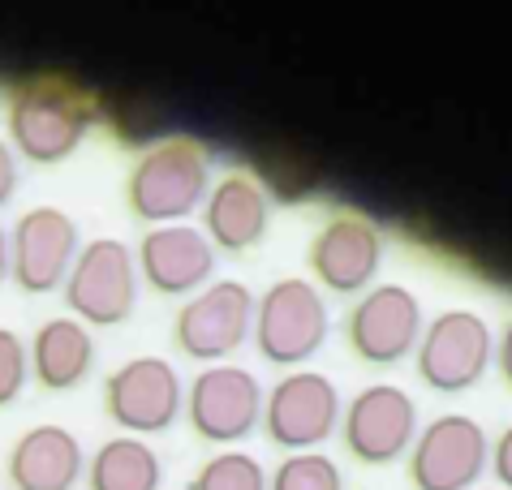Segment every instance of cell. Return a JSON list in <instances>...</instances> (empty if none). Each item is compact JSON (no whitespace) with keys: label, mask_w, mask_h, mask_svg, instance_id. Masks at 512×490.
I'll return each mask as SVG.
<instances>
[{"label":"cell","mask_w":512,"mask_h":490,"mask_svg":"<svg viewBox=\"0 0 512 490\" xmlns=\"http://www.w3.org/2000/svg\"><path fill=\"white\" fill-rule=\"evenodd\" d=\"M95 121V95L65 69H39L9 86L5 129L18 160L35 168L65 164Z\"/></svg>","instance_id":"6da1fadb"},{"label":"cell","mask_w":512,"mask_h":490,"mask_svg":"<svg viewBox=\"0 0 512 490\" xmlns=\"http://www.w3.org/2000/svg\"><path fill=\"white\" fill-rule=\"evenodd\" d=\"M207 190L211 151L190 134H173L138 155V164L125 177V207L138 224L164 228L194 215V207L207 203Z\"/></svg>","instance_id":"7a4b0ae2"},{"label":"cell","mask_w":512,"mask_h":490,"mask_svg":"<svg viewBox=\"0 0 512 490\" xmlns=\"http://www.w3.org/2000/svg\"><path fill=\"white\" fill-rule=\"evenodd\" d=\"M327 331H332L327 297L302 276H284L276 284H267L263 297H254L250 340L267 366L297 370L323 349Z\"/></svg>","instance_id":"3957f363"},{"label":"cell","mask_w":512,"mask_h":490,"mask_svg":"<svg viewBox=\"0 0 512 490\" xmlns=\"http://www.w3.org/2000/svg\"><path fill=\"white\" fill-rule=\"evenodd\" d=\"M61 288L69 319L82 327H121L138 306V267L130 245L117 237L87 241Z\"/></svg>","instance_id":"277c9868"},{"label":"cell","mask_w":512,"mask_h":490,"mask_svg":"<svg viewBox=\"0 0 512 490\" xmlns=\"http://www.w3.org/2000/svg\"><path fill=\"white\" fill-rule=\"evenodd\" d=\"M418 379L439 396H461L487 379L495 362V336L478 310H444L422 327L414 349Z\"/></svg>","instance_id":"5b68a950"},{"label":"cell","mask_w":512,"mask_h":490,"mask_svg":"<svg viewBox=\"0 0 512 490\" xmlns=\"http://www.w3.org/2000/svg\"><path fill=\"white\" fill-rule=\"evenodd\" d=\"M340 392L319 370H289L263 396V435L280 452H319L340 430Z\"/></svg>","instance_id":"8992f818"},{"label":"cell","mask_w":512,"mask_h":490,"mask_svg":"<svg viewBox=\"0 0 512 490\" xmlns=\"http://www.w3.org/2000/svg\"><path fill=\"white\" fill-rule=\"evenodd\" d=\"M254 331V293L241 280H211L181 301L173 319V344L190 362L220 366Z\"/></svg>","instance_id":"52a82bcc"},{"label":"cell","mask_w":512,"mask_h":490,"mask_svg":"<svg viewBox=\"0 0 512 490\" xmlns=\"http://www.w3.org/2000/svg\"><path fill=\"white\" fill-rule=\"evenodd\" d=\"M181 413H186L194 439L229 452L233 443L250 439L263 422V383L246 366H207L186 387Z\"/></svg>","instance_id":"ba28073f"},{"label":"cell","mask_w":512,"mask_h":490,"mask_svg":"<svg viewBox=\"0 0 512 490\" xmlns=\"http://www.w3.org/2000/svg\"><path fill=\"white\" fill-rule=\"evenodd\" d=\"M418 439V405L405 387L371 383L340 409V443L358 465L383 469L409 456Z\"/></svg>","instance_id":"9c48e42d"},{"label":"cell","mask_w":512,"mask_h":490,"mask_svg":"<svg viewBox=\"0 0 512 490\" xmlns=\"http://www.w3.org/2000/svg\"><path fill=\"white\" fill-rule=\"evenodd\" d=\"M306 267L319 293L362 297L366 288H375V276L383 267V233L362 211H336L310 237Z\"/></svg>","instance_id":"30bf717a"},{"label":"cell","mask_w":512,"mask_h":490,"mask_svg":"<svg viewBox=\"0 0 512 490\" xmlns=\"http://www.w3.org/2000/svg\"><path fill=\"white\" fill-rule=\"evenodd\" d=\"M181 405H186V387L164 357H130L104 379V413L130 439L168 430L181 417Z\"/></svg>","instance_id":"8fae6325"},{"label":"cell","mask_w":512,"mask_h":490,"mask_svg":"<svg viewBox=\"0 0 512 490\" xmlns=\"http://www.w3.org/2000/svg\"><path fill=\"white\" fill-rule=\"evenodd\" d=\"M491 465V439L469 413H439L409 448L414 490H474Z\"/></svg>","instance_id":"7c38bea8"},{"label":"cell","mask_w":512,"mask_h":490,"mask_svg":"<svg viewBox=\"0 0 512 490\" xmlns=\"http://www.w3.org/2000/svg\"><path fill=\"white\" fill-rule=\"evenodd\" d=\"M82 250L78 220L61 207H31L9 228V280L26 297L56 293Z\"/></svg>","instance_id":"4fadbf2b"},{"label":"cell","mask_w":512,"mask_h":490,"mask_svg":"<svg viewBox=\"0 0 512 490\" xmlns=\"http://www.w3.org/2000/svg\"><path fill=\"white\" fill-rule=\"evenodd\" d=\"M422 301L405 284H375L353 301L345 314V340L358 362L366 366H396L418 349L422 340Z\"/></svg>","instance_id":"5bb4252c"},{"label":"cell","mask_w":512,"mask_h":490,"mask_svg":"<svg viewBox=\"0 0 512 490\" xmlns=\"http://www.w3.org/2000/svg\"><path fill=\"white\" fill-rule=\"evenodd\" d=\"M134 267L160 297H194L216 276V250L194 224H164L142 233Z\"/></svg>","instance_id":"9a60e30c"},{"label":"cell","mask_w":512,"mask_h":490,"mask_svg":"<svg viewBox=\"0 0 512 490\" xmlns=\"http://www.w3.org/2000/svg\"><path fill=\"white\" fill-rule=\"evenodd\" d=\"M267 228H272V198L254 181V172L233 168L207 190L203 237L211 241V250L246 254L267 237Z\"/></svg>","instance_id":"2e32d148"},{"label":"cell","mask_w":512,"mask_h":490,"mask_svg":"<svg viewBox=\"0 0 512 490\" xmlns=\"http://www.w3.org/2000/svg\"><path fill=\"white\" fill-rule=\"evenodd\" d=\"M5 478L13 490H74L87 478V452L74 430L39 422L13 439L5 456Z\"/></svg>","instance_id":"e0dca14e"},{"label":"cell","mask_w":512,"mask_h":490,"mask_svg":"<svg viewBox=\"0 0 512 490\" xmlns=\"http://www.w3.org/2000/svg\"><path fill=\"white\" fill-rule=\"evenodd\" d=\"M26 357H31V379L44 392H74L95 370V336L91 327H82L69 314L44 319L35 336L26 340Z\"/></svg>","instance_id":"ac0fdd59"},{"label":"cell","mask_w":512,"mask_h":490,"mask_svg":"<svg viewBox=\"0 0 512 490\" xmlns=\"http://www.w3.org/2000/svg\"><path fill=\"white\" fill-rule=\"evenodd\" d=\"M82 482H87V490H160L164 465L142 439L117 435L95 448Z\"/></svg>","instance_id":"d6986e66"},{"label":"cell","mask_w":512,"mask_h":490,"mask_svg":"<svg viewBox=\"0 0 512 490\" xmlns=\"http://www.w3.org/2000/svg\"><path fill=\"white\" fill-rule=\"evenodd\" d=\"M190 490H267V473L250 452L229 448L198 465Z\"/></svg>","instance_id":"ffe728a7"},{"label":"cell","mask_w":512,"mask_h":490,"mask_svg":"<svg viewBox=\"0 0 512 490\" xmlns=\"http://www.w3.org/2000/svg\"><path fill=\"white\" fill-rule=\"evenodd\" d=\"M267 490H345L336 460L323 452H297L284 456L276 473H267Z\"/></svg>","instance_id":"44dd1931"},{"label":"cell","mask_w":512,"mask_h":490,"mask_svg":"<svg viewBox=\"0 0 512 490\" xmlns=\"http://www.w3.org/2000/svg\"><path fill=\"white\" fill-rule=\"evenodd\" d=\"M31 383V357H26V340L13 327H0V409H9Z\"/></svg>","instance_id":"7402d4cb"},{"label":"cell","mask_w":512,"mask_h":490,"mask_svg":"<svg viewBox=\"0 0 512 490\" xmlns=\"http://www.w3.org/2000/svg\"><path fill=\"white\" fill-rule=\"evenodd\" d=\"M18 181H22L18 155H13V147H9L5 138H0V207L13 203V194H18Z\"/></svg>","instance_id":"603a6c76"},{"label":"cell","mask_w":512,"mask_h":490,"mask_svg":"<svg viewBox=\"0 0 512 490\" xmlns=\"http://www.w3.org/2000/svg\"><path fill=\"white\" fill-rule=\"evenodd\" d=\"M491 469H495V482L512 490V426H504L500 439L491 443Z\"/></svg>","instance_id":"cb8c5ba5"},{"label":"cell","mask_w":512,"mask_h":490,"mask_svg":"<svg viewBox=\"0 0 512 490\" xmlns=\"http://www.w3.org/2000/svg\"><path fill=\"white\" fill-rule=\"evenodd\" d=\"M495 366H500V379L512 387V319L504 323L500 340H495Z\"/></svg>","instance_id":"d4e9b609"},{"label":"cell","mask_w":512,"mask_h":490,"mask_svg":"<svg viewBox=\"0 0 512 490\" xmlns=\"http://www.w3.org/2000/svg\"><path fill=\"white\" fill-rule=\"evenodd\" d=\"M9 280V233L0 228V284Z\"/></svg>","instance_id":"484cf974"}]
</instances>
